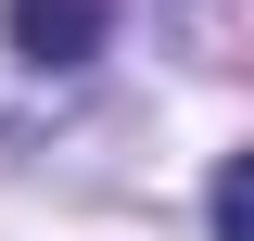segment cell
I'll use <instances>...</instances> for the list:
<instances>
[{
	"label": "cell",
	"mask_w": 254,
	"mask_h": 241,
	"mask_svg": "<svg viewBox=\"0 0 254 241\" xmlns=\"http://www.w3.org/2000/svg\"><path fill=\"white\" fill-rule=\"evenodd\" d=\"M0 26H13V51H26L38 76H76V63L102 51V0H0Z\"/></svg>",
	"instance_id": "obj_1"
},
{
	"label": "cell",
	"mask_w": 254,
	"mask_h": 241,
	"mask_svg": "<svg viewBox=\"0 0 254 241\" xmlns=\"http://www.w3.org/2000/svg\"><path fill=\"white\" fill-rule=\"evenodd\" d=\"M216 241H254V178H242V152L216 165Z\"/></svg>",
	"instance_id": "obj_2"
}]
</instances>
